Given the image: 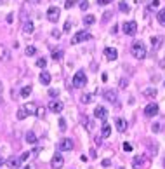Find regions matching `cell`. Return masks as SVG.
<instances>
[{
	"instance_id": "6da1fadb",
	"label": "cell",
	"mask_w": 165,
	"mask_h": 169,
	"mask_svg": "<svg viewBox=\"0 0 165 169\" xmlns=\"http://www.w3.org/2000/svg\"><path fill=\"white\" fill-rule=\"evenodd\" d=\"M131 52H132V56H134V58L143 59V58H146V45L141 42V40H136V42L132 44Z\"/></svg>"
},
{
	"instance_id": "7a4b0ae2",
	"label": "cell",
	"mask_w": 165,
	"mask_h": 169,
	"mask_svg": "<svg viewBox=\"0 0 165 169\" xmlns=\"http://www.w3.org/2000/svg\"><path fill=\"white\" fill-rule=\"evenodd\" d=\"M71 84H73V87H83V85L87 84V77H85V73H83L82 70L76 71L75 75H73V80H71Z\"/></svg>"
},
{
	"instance_id": "3957f363",
	"label": "cell",
	"mask_w": 165,
	"mask_h": 169,
	"mask_svg": "<svg viewBox=\"0 0 165 169\" xmlns=\"http://www.w3.org/2000/svg\"><path fill=\"white\" fill-rule=\"evenodd\" d=\"M90 38V33L89 31H85V30H80V31H76L75 35L71 37V44H80V42H85V40H89Z\"/></svg>"
},
{
	"instance_id": "277c9868",
	"label": "cell",
	"mask_w": 165,
	"mask_h": 169,
	"mask_svg": "<svg viewBox=\"0 0 165 169\" xmlns=\"http://www.w3.org/2000/svg\"><path fill=\"white\" fill-rule=\"evenodd\" d=\"M124 33L129 37H134L138 33V23L136 21H125L124 23Z\"/></svg>"
},
{
	"instance_id": "5b68a950",
	"label": "cell",
	"mask_w": 165,
	"mask_h": 169,
	"mask_svg": "<svg viewBox=\"0 0 165 169\" xmlns=\"http://www.w3.org/2000/svg\"><path fill=\"white\" fill-rule=\"evenodd\" d=\"M59 14H61V11H59V7H56V5H52V7L47 9V19L49 21L56 23L57 19H59Z\"/></svg>"
},
{
	"instance_id": "8992f818",
	"label": "cell",
	"mask_w": 165,
	"mask_h": 169,
	"mask_svg": "<svg viewBox=\"0 0 165 169\" xmlns=\"http://www.w3.org/2000/svg\"><path fill=\"white\" fill-rule=\"evenodd\" d=\"M57 148H59L61 152H68V150H71V148H73V141H71V138H63V140L57 143Z\"/></svg>"
},
{
	"instance_id": "52a82bcc",
	"label": "cell",
	"mask_w": 165,
	"mask_h": 169,
	"mask_svg": "<svg viewBox=\"0 0 165 169\" xmlns=\"http://www.w3.org/2000/svg\"><path fill=\"white\" fill-rule=\"evenodd\" d=\"M63 166H64V159H63V155L56 154L54 157H52V161H50V167H52V169H61Z\"/></svg>"
},
{
	"instance_id": "ba28073f",
	"label": "cell",
	"mask_w": 165,
	"mask_h": 169,
	"mask_svg": "<svg viewBox=\"0 0 165 169\" xmlns=\"http://www.w3.org/2000/svg\"><path fill=\"white\" fill-rule=\"evenodd\" d=\"M49 108L52 110L54 113H61L63 108H64V105H63V101H59V99H50V103H49Z\"/></svg>"
},
{
	"instance_id": "9c48e42d",
	"label": "cell",
	"mask_w": 165,
	"mask_h": 169,
	"mask_svg": "<svg viewBox=\"0 0 165 169\" xmlns=\"http://www.w3.org/2000/svg\"><path fill=\"white\" fill-rule=\"evenodd\" d=\"M94 117H96V119H99V120H106V119H108V110H106L104 106H99V105H97L96 110H94Z\"/></svg>"
},
{
	"instance_id": "30bf717a",
	"label": "cell",
	"mask_w": 165,
	"mask_h": 169,
	"mask_svg": "<svg viewBox=\"0 0 165 169\" xmlns=\"http://www.w3.org/2000/svg\"><path fill=\"white\" fill-rule=\"evenodd\" d=\"M104 98L108 99L110 103H118V92L115 89H106L104 91Z\"/></svg>"
},
{
	"instance_id": "8fae6325",
	"label": "cell",
	"mask_w": 165,
	"mask_h": 169,
	"mask_svg": "<svg viewBox=\"0 0 165 169\" xmlns=\"http://www.w3.org/2000/svg\"><path fill=\"white\" fill-rule=\"evenodd\" d=\"M158 113V105L157 103H150V105L144 108V115L146 117H155Z\"/></svg>"
},
{
	"instance_id": "7c38bea8",
	"label": "cell",
	"mask_w": 165,
	"mask_h": 169,
	"mask_svg": "<svg viewBox=\"0 0 165 169\" xmlns=\"http://www.w3.org/2000/svg\"><path fill=\"white\" fill-rule=\"evenodd\" d=\"M104 56H106V59H110V61H115L118 58V51L113 49V47H106L104 49Z\"/></svg>"
},
{
	"instance_id": "4fadbf2b",
	"label": "cell",
	"mask_w": 165,
	"mask_h": 169,
	"mask_svg": "<svg viewBox=\"0 0 165 169\" xmlns=\"http://www.w3.org/2000/svg\"><path fill=\"white\" fill-rule=\"evenodd\" d=\"M115 124H117V129L120 131V133H125V129H127V122H125V119L118 117V119L115 120Z\"/></svg>"
},
{
	"instance_id": "5bb4252c",
	"label": "cell",
	"mask_w": 165,
	"mask_h": 169,
	"mask_svg": "<svg viewBox=\"0 0 165 169\" xmlns=\"http://www.w3.org/2000/svg\"><path fill=\"white\" fill-rule=\"evenodd\" d=\"M143 96L155 99V96H157V87H146L144 91H143Z\"/></svg>"
},
{
	"instance_id": "9a60e30c",
	"label": "cell",
	"mask_w": 165,
	"mask_h": 169,
	"mask_svg": "<svg viewBox=\"0 0 165 169\" xmlns=\"http://www.w3.org/2000/svg\"><path fill=\"white\" fill-rule=\"evenodd\" d=\"M33 30H35V26H33V23H31V21L24 23V26H23V33H24V35H31Z\"/></svg>"
},
{
	"instance_id": "2e32d148",
	"label": "cell",
	"mask_w": 165,
	"mask_h": 169,
	"mask_svg": "<svg viewBox=\"0 0 165 169\" xmlns=\"http://www.w3.org/2000/svg\"><path fill=\"white\" fill-rule=\"evenodd\" d=\"M38 78H40V82L44 85H49V84H50V73H49V71H42Z\"/></svg>"
},
{
	"instance_id": "e0dca14e",
	"label": "cell",
	"mask_w": 165,
	"mask_h": 169,
	"mask_svg": "<svg viewBox=\"0 0 165 169\" xmlns=\"http://www.w3.org/2000/svg\"><path fill=\"white\" fill-rule=\"evenodd\" d=\"M7 164H9V167L12 169H18L21 166V159H16V157H11L9 161H7Z\"/></svg>"
},
{
	"instance_id": "ac0fdd59",
	"label": "cell",
	"mask_w": 165,
	"mask_h": 169,
	"mask_svg": "<svg viewBox=\"0 0 165 169\" xmlns=\"http://www.w3.org/2000/svg\"><path fill=\"white\" fill-rule=\"evenodd\" d=\"M23 108L26 110L28 115H31V113H35V115H37V105H35V103H26Z\"/></svg>"
},
{
	"instance_id": "d6986e66",
	"label": "cell",
	"mask_w": 165,
	"mask_h": 169,
	"mask_svg": "<svg viewBox=\"0 0 165 169\" xmlns=\"http://www.w3.org/2000/svg\"><path fill=\"white\" fill-rule=\"evenodd\" d=\"M0 59H4V61H9V59H11V52H9L4 45L0 47Z\"/></svg>"
},
{
	"instance_id": "ffe728a7",
	"label": "cell",
	"mask_w": 165,
	"mask_h": 169,
	"mask_svg": "<svg viewBox=\"0 0 165 169\" xmlns=\"http://www.w3.org/2000/svg\"><path fill=\"white\" fill-rule=\"evenodd\" d=\"M111 134V126L110 124H103V127H101V136L103 138H108Z\"/></svg>"
},
{
	"instance_id": "44dd1931",
	"label": "cell",
	"mask_w": 165,
	"mask_h": 169,
	"mask_svg": "<svg viewBox=\"0 0 165 169\" xmlns=\"http://www.w3.org/2000/svg\"><path fill=\"white\" fill-rule=\"evenodd\" d=\"M24 138H26V143H30V145H35V143H37V136H35L33 131H28Z\"/></svg>"
},
{
	"instance_id": "7402d4cb",
	"label": "cell",
	"mask_w": 165,
	"mask_h": 169,
	"mask_svg": "<svg viewBox=\"0 0 165 169\" xmlns=\"http://www.w3.org/2000/svg\"><path fill=\"white\" fill-rule=\"evenodd\" d=\"M132 164H134V169H141V166L144 164V159H143L141 155H136V157H134V162H132Z\"/></svg>"
},
{
	"instance_id": "603a6c76",
	"label": "cell",
	"mask_w": 165,
	"mask_h": 169,
	"mask_svg": "<svg viewBox=\"0 0 165 169\" xmlns=\"http://www.w3.org/2000/svg\"><path fill=\"white\" fill-rule=\"evenodd\" d=\"M94 23H96V16L89 14V16L83 18V25H85V26H90V25H94Z\"/></svg>"
},
{
	"instance_id": "cb8c5ba5",
	"label": "cell",
	"mask_w": 165,
	"mask_h": 169,
	"mask_svg": "<svg viewBox=\"0 0 165 169\" xmlns=\"http://www.w3.org/2000/svg\"><path fill=\"white\" fill-rule=\"evenodd\" d=\"M157 19H158L160 25H163V26H165V7L158 11V14H157Z\"/></svg>"
},
{
	"instance_id": "d4e9b609",
	"label": "cell",
	"mask_w": 165,
	"mask_h": 169,
	"mask_svg": "<svg viewBox=\"0 0 165 169\" xmlns=\"http://www.w3.org/2000/svg\"><path fill=\"white\" fill-rule=\"evenodd\" d=\"M26 117H28L26 110H24V108L21 106L19 110H18V113H16V119H18V120H23V119H26Z\"/></svg>"
},
{
	"instance_id": "484cf974",
	"label": "cell",
	"mask_w": 165,
	"mask_h": 169,
	"mask_svg": "<svg viewBox=\"0 0 165 169\" xmlns=\"http://www.w3.org/2000/svg\"><path fill=\"white\" fill-rule=\"evenodd\" d=\"M30 94H31V85H24V87L21 89V96H23V98H28Z\"/></svg>"
},
{
	"instance_id": "4316f807",
	"label": "cell",
	"mask_w": 165,
	"mask_h": 169,
	"mask_svg": "<svg viewBox=\"0 0 165 169\" xmlns=\"http://www.w3.org/2000/svg\"><path fill=\"white\" fill-rule=\"evenodd\" d=\"M160 7V0H151L150 4H148V11H155V9Z\"/></svg>"
},
{
	"instance_id": "83f0119b",
	"label": "cell",
	"mask_w": 165,
	"mask_h": 169,
	"mask_svg": "<svg viewBox=\"0 0 165 169\" xmlns=\"http://www.w3.org/2000/svg\"><path fill=\"white\" fill-rule=\"evenodd\" d=\"M118 9H120L122 12H129V11H131V7H129L127 2H118Z\"/></svg>"
},
{
	"instance_id": "f1b7e54d",
	"label": "cell",
	"mask_w": 165,
	"mask_h": 169,
	"mask_svg": "<svg viewBox=\"0 0 165 169\" xmlns=\"http://www.w3.org/2000/svg\"><path fill=\"white\" fill-rule=\"evenodd\" d=\"M151 47L153 49H158L160 47V37H151Z\"/></svg>"
},
{
	"instance_id": "f546056e",
	"label": "cell",
	"mask_w": 165,
	"mask_h": 169,
	"mask_svg": "<svg viewBox=\"0 0 165 169\" xmlns=\"http://www.w3.org/2000/svg\"><path fill=\"white\" fill-rule=\"evenodd\" d=\"M24 52H26V56H35V54H37V49H35L33 45H28Z\"/></svg>"
},
{
	"instance_id": "4dcf8cb0",
	"label": "cell",
	"mask_w": 165,
	"mask_h": 169,
	"mask_svg": "<svg viewBox=\"0 0 165 169\" xmlns=\"http://www.w3.org/2000/svg\"><path fill=\"white\" fill-rule=\"evenodd\" d=\"M37 66L45 68V66H47V59H45V58H38V59H37Z\"/></svg>"
},
{
	"instance_id": "1f68e13d",
	"label": "cell",
	"mask_w": 165,
	"mask_h": 169,
	"mask_svg": "<svg viewBox=\"0 0 165 169\" xmlns=\"http://www.w3.org/2000/svg\"><path fill=\"white\" fill-rule=\"evenodd\" d=\"M78 5H80V9H82V11L89 9V0H78Z\"/></svg>"
},
{
	"instance_id": "d6a6232c",
	"label": "cell",
	"mask_w": 165,
	"mask_h": 169,
	"mask_svg": "<svg viewBox=\"0 0 165 169\" xmlns=\"http://www.w3.org/2000/svg\"><path fill=\"white\" fill-rule=\"evenodd\" d=\"M52 58H54L56 61L61 59V58H63V51H54V52H52Z\"/></svg>"
},
{
	"instance_id": "836d02e7",
	"label": "cell",
	"mask_w": 165,
	"mask_h": 169,
	"mask_svg": "<svg viewBox=\"0 0 165 169\" xmlns=\"http://www.w3.org/2000/svg\"><path fill=\"white\" fill-rule=\"evenodd\" d=\"M92 101V94H83L82 96V103H90Z\"/></svg>"
},
{
	"instance_id": "e575fe53",
	"label": "cell",
	"mask_w": 165,
	"mask_h": 169,
	"mask_svg": "<svg viewBox=\"0 0 165 169\" xmlns=\"http://www.w3.org/2000/svg\"><path fill=\"white\" fill-rule=\"evenodd\" d=\"M59 129H61V131H66V129H68V127H66V120L63 119H59Z\"/></svg>"
},
{
	"instance_id": "d590c367",
	"label": "cell",
	"mask_w": 165,
	"mask_h": 169,
	"mask_svg": "<svg viewBox=\"0 0 165 169\" xmlns=\"http://www.w3.org/2000/svg\"><path fill=\"white\" fill-rule=\"evenodd\" d=\"M73 5H75V0H66L64 2V9H71Z\"/></svg>"
},
{
	"instance_id": "8d00e7d4",
	"label": "cell",
	"mask_w": 165,
	"mask_h": 169,
	"mask_svg": "<svg viewBox=\"0 0 165 169\" xmlns=\"http://www.w3.org/2000/svg\"><path fill=\"white\" fill-rule=\"evenodd\" d=\"M151 131H153V133H160V131H162V126H160V124H153Z\"/></svg>"
},
{
	"instance_id": "74e56055",
	"label": "cell",
	"mask_w": 165,
	"mask_h": 169,
	"mask_svg": "<svg viewBox=\"0 0 165 169\" xmlns=\"http://www.w3.org/2000/svg\"><path fill=\"white\" fill-rule=\"evenodd\" d=\"M127 85H129V80H127V78H120V87H122V89H125Z\"/></svg>"
},
{
	"instance_id": "f35d334b",
	"label": "cell",
	"mask_w": 165,
	"mask_h": 169,
	"mask_svg": "<svg viewBox=\"0 0 165 169\" xmlns=\"http://www.w3.org/2000/svg\"><path fill=\"white\" fill-rule=\"evenodd\" d=\"M70 28H71V19H68V21L64 23V28H63V31H70Z\"/></svg>"
},
{
	"instance_id": "ab89813d",
	"label": "cell",
	"mask_w": 165,
	"mask_h": 169,
	"mask_svg": "<svg viewBox=\"0 0 165 169\" xmlns=\"http://www.w3.org/2000/svg\"><path fill=\"white\" fill-rule=\"evenodd\" d=\"M111 16H113V14H111L110 11H108V12H104V14H103V21H110Z\"/></svg>"
},
{
	"instance_id": "60d3db41",
	"label": "cell",
	"mask_w": 165,
	"mask_h": 169,
	"mask_svg": "<svg viewBox=\"0 0 165 169\" xmlns=\"http://www.w3.org/2000/svg\"><path fill=\"white\" fill-rule=\"evenodd\" d=\"M45 113V108H37V117H44Z\"/></svg>"
},
{
	"instance_id": "b9f144b4",
	"label": "cell",
	"mask_w": 165,
	"mask_h": 169,
	"mask_svg": "<svg viewBox=\"0 0 165 169\" xmlns=\"http://www.w3.org/2000/svg\"><path fill=\"white\" fill-rule=\"evenodd\" d=\"M30 155H33V154H30V152H24V154L21 155L19 159H21V161H26V159H28V157H30Z\"/></svg>"
},
{
	"instance_id": "7bdbcfd3",
	"label": "cell",
	"mask_w": 165,
	"mask_h": 169,
	"mask_svg": "<svg viewBox=\"0 0 165 169\" xmlns=\"http://www.w3.org/2000/svg\"><path fill=\"white\" fill-rule=\"evenodd\" d=\"M124 150H125V152H131L132 145H131V143H124Z\"/></svg>"
},
{
	"instance_id": "ee69618b",
	"label": "cell",
	"mask_w": 165,
	"mask_h": 169,
	"mask_svg": "<svg viewBox=\"0 0 165 169\" xmlns=\"http://www.w3.org/2000/svg\"><path fill=\"white\" fill-rule=\"evenodd\" d=\"M52 37H54V38H59V37H61V31L54 30V31H52Z\"/></svg>"
},
{
	"instance_id": "f6af8a7d",
	"label": "cell",
	"mask_w": 165,
	"mask_h": 169,
	"mask_svg": "<svg viewBox=\"0 0 165 169\" xmlns=\"http://www.w3.org/2000/svg\"><path fill=\"white\" fill-rule=\"evenodd\" d=\"M49 94H50L52 98H57V91H56V89H50V91H49Z\"/></svg>"
},
{
	"instance_id": "bcb514c9",
	"label": "cell",
	"mask_w": 165,
	"mask_h": 169,
	"mask_svg": "<svg viewBox=\"0 0 165 169\" xmlns=\"http://www.w3.org/2000/svg\"><path fill=\"white\" fill-rule=\"evenodd\" d=\"M110 2H113V0H99L97 4H99V5H106V4H110Z\"/></svg>"
},
{
	"instance_id": "7dc6e473",
	"label": "cell",
	"mask_w": 165,
	"mask_h": 169,
	"mask_svg": "<svg viewBox=\"0 0 165 169\" xmlns=\"http://www.w3.org/2000/svg\"><path fill=\"white\" fill-rule=\"evenodd\" d=\"M103 166H104V167L111 166V161H110V159H104V161H103Z\"/></svg>"
},
{
	"instance_id": "c3c4849f",
	"label": "cell",
	"mask_w": 165,
	"mask_h": 169,
	"mask_svg": "<svg viewBox=\"0 0 165 169\" xmlns=\"http://www.w3.org/2000/svg\"><path fill=\"white\" fill-rule=\"evenodd\" d=\"M5 19H7V23H12L14 21V14H7Z\"/></svg>"
},
{
	"instance_id": "681fc988",
	"label": "cell",
	"mask_w": 165,
	"mask_h": 169,
	"mask_svg": "<svg viewBox=\"0 0 165 169\" xmlns=\"http://www.w3.org/2000/svg\"><path fill=\"white\" fill-rule=\"evenodd\" d=\"M89 155L92 157V159H96V157H97V155H96V150H94V148H92V150L89 152Z\"/></svg>"
},
{
	"instance_id": "f907efd6",
	"label": "cell",
	"mask_w": 165,
	"mask_h": 169,
	"mask_svg": "<svg viewBox=\"0 0 165 169\" xmlns=\"http://www.w3.org/2000/svg\"><path fill=\"white\" fill-rule=\"evenodd\" d=\"M101 140H103V136H97V138H96V143H97V145H101Z\"/></svg>"
},
{
	"instance_id": "816d5d0a",
	"label": "cell",
	"mask_w": 165,
	"mask_h": 169,
	"mask_svg": "<svg viewBox=\"0 0 165 169\" xmlns=\"http://www.w3.org/2000/svg\"><path fill=\"white\" fill-rule=\"evenodd\" d=\"M28 2H30V4H40L42 0H28Z\"/></svg>"
},
{
	"instance_id": "f5cc1de1",
	"label": "cell",
	"mask_w": 165,
	"mask_h": 169,
	"mask_svg": "<svg viewBox=\"0 0 165 169\" xmlns=\"http://www.w3.org/2000/svg\"><path fill=\"white\" fill-rule=\"evenodd\" d=\"M4 162H5V161H4V157H0V167L4 166Z\"/></svg>"
},
{
	"instance_id": "db71d44e",
	"label": "cell",
	"mask_w": 165,
	"mask_h": 169,
	"mask_svg": "<svg viewBox=\"0 0 165 169\" xmlns=\"http://www.w3.org/2000/svg\"><path fill=\"white\" fill-rule=\"evenodd\" d=\"M2 91H4V87H2V82H0V99H2Z\"/></svg>"
},
{
	"instance_id": "11a10c76",
	"label": "cell",
	"mask_w": 165,
	"mask_h": 169,
	"mask_svg": "<svg viewBox=\"0 0 165 169\" xmlns=\"http://www.w3.org/2000/svg\"><path fill=\"white\" fill-rule=\"evenodd\" d=\"M24 169H35V167H33V166H26Z\"/></svg>"
},
{
	"instance_id": "9f6ffc18",
	"label": "cell",
	"mask_w": 165,
	"mask_h": 169,
	"mask_svg": "<svg viewBox=\"0 0 165 169\" xmlns=\"http://www.w3.org/2000/svg\"><path fill=\"white\" fill-rule=\"evenodd\" d=\"M2 2H4V0H0V4H2Z\"/></svg>"
},
{
	"instance_id": "6f0895ef",
	"label": "cell",
	"mask_w": 165,
	"mask_h": 169,
	"mask_svg": "<svg viewBox=\"0 0 165 169\" xmlns=\"http://www.w3.org/2000/svg\"><path fill=\"white\" fill-rule=\"evenodd\" d=\"M118 169H124V167H118Z\"/></svg>"
},
{
	"instance_id": "680465c9",
	"label": "cell",
	"mask_w": 165,
	"mask_h": 169,
	"mask_svg": "<svg viewBox=\"0 0 165 169\" xmlns=\"http://www.w3.org/2000/svg\"><path fill=\"white\" fill-rule=\"evenodd\" d=\"M163 164H165V161H163Z\"/></svg>"
}]
</instances>
